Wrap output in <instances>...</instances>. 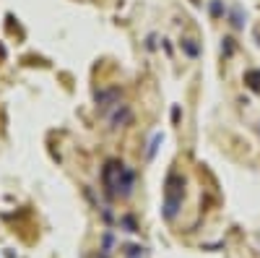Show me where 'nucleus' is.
<instances>
[{"label":"nucleus","mask_w":260,"mask_h":258,"mask_svg":"<svg viewBox=\"0 0 260 258\" xmlns=\"http://www.w3.org/2000/svg\"><path fill=\"white\" fill-rule=\"evenodd\" d=\"M104 183L110 188L112 196H127L130 188H133V172H130L122 162H110L104 167Z\"/></svg>","instance_id":"nucleus-1"},{"label":"nucleus","mask_w":260,"mask_h":258,"mask_svg":"<svg viewBox=\"0 0 260 258\" xmlns=\"http://www.w3.org/2000/svg\"><path fill=\"white\" fill-rule=\"evenodd\" d=\"M177 183H180V178H177V175H169V180H167V217H169V219L177 214V204H180V190H177Z\"/></svg>","instance_id":"nucleus-2"},{"label":"nucleus","mask_w":260,"mask_h":258,"mask_svg":"<svg viewBox=\"0 0 260 258\" xmlns=\"http://www.w3.org/2000/svg\"><path fill=\"white\" fill-rule=\"evenodd\" d=\"M96 102H99V110H102V112H107L110 107H117V104H120V92H117V89L99 92V94H96Z\"/></svg>","instance_id":"nucleus-3"}]
</instances>
